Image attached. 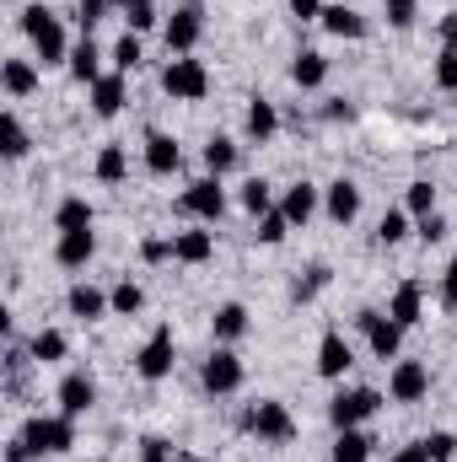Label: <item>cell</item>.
Wrapping results in <instances>:
<instances>
[{
  "instance_id": "31",
  "label": "cell",
  "mask_w": 457,
  "mask_h": 462,
  "mask_svg": "<svg viewBox=\"0 0 457 462\" xmlns=\"http://www.w3.org/2000/svg\"><path fill=\"white\" fill-rule=\"evenodd\" d=\"M124 172H129V162H124V145H103V151H98V178H103V183H118Z\"/></svg>"
},
{
  "instance_id": "6",
  "label": "cell",
  "mask_w": 457,
  "mask_h": 462,
  "mask_svg": "<svg viewBox=\"0 0 457 462\" xmlns=\"http://www.w3.org/2000/svg\"><path fill=\"white\" fill-rule=\"evenodd\" d=\"M387 393H393V403H420L431 393V371L420 360H398L393 376H387Z\"/></svg>"
},
{
  "instance_id": "7",
  "label": "cell",
  "mask_w": 457,
  "mask_h": 462,
  "mask_svg": "<svg viewBox=\"0 0 457 462\" xmlns=\"http://www.w3.org/2000/svg\"><path fill=\"white\" fill-rule=\"evenodd\" d=\"M135 365H140V376H145V382H162V376L173 371V328H167V323H162V328L140 345Z\"/></svg>"
},
{
  "instance_id": "48",
  "label": "cell",
  "mask_w": 457,
  "mask_h": 462,
  "mask_svg": "<svg viewBox=\"0 0 457 462\" xmlns=\"http://www.w3.org/2000/svg\"><path fill=\"white\" fill-rule=\"evenodd\" d=\"M140 253H145L151 263H162V258H173V242H162V236H151V242H145Z\"/></svg>"
},
{
  "instance_id": "46",
  "label": "cell",
  "mask_w": 457,
  "mask_h": 462,
  "mask_svg": "<svg viewBox=\"0 0 457 462\" xmlns=\"http://www.w3.org/2000/svg\"><path fill=\"white\" fill-rule=\"evenodd\" d=\"M140 462H167V441L145 436V441H140Z\"/></svg>"
},
{
  "instance_id": "9",
  "label": "cell",
  "mask_w": 457,
  "mask_h": 462,
  "mask_svg": "<svg viewBox=\"0 0 457 462\" xmlns=\"http://www.w3.org/2000/svg\"><path fill=\"white\" fill-rule=\"evenodd\" d=\"M178 210H189V216H200V221H221L227 194H221V183H216V178H205V183H189V194L178 199Z\"/></svg>"
},
{
  "instance_id": "38",
  "label": "cell",
  "mask_w": 457,
  "mask_h": 462,
  "mask_svg": "<svg viewBox=\"0 0 457 462\" xmlns=\"http://www.w3.org/2000/svg\"><path fill=\"white\" fill-rule=\"evenodd\" d=\"M285 231H291V221H285L280 210H269V216L258 221V242H269V247H275V242H285Z\"/></svg>"
},
{
  "instance_id": "49",
  "label": "cell",
  "mask_w": 457,
  "mask_h": 462,
  "mask_svg": "<svg viewBox=\"0 0 457 462\" xmlns=\"http://www.w3.org/2000/svg\"><path fill=\"white\" fill-rule=\"evenodd\" d=\"M323 285H329V269H323V263H318V269H312V280H307V285H302V291H296V296H302V301H307V296H318V291H323Z\"/></svg>"
},
{
  "instance_id": "5",
  "label": "cell",
  "mask_w": 457,
  "mask_h": 462,
  "mask_svg": "<svg viewBox=\"0 0 457 462\" xmlns=\"http://www.w3.org/2000/svg\"><path fill=\"white\" fill-rule=\"evenodd\" d=\"M382 409V393H371V387H355V393H340L334 403H329V420L340 425V430H355L366 414H377Z\"/></svg>"
},
{
  "instance_id": "27",
  "label": "cell",
  "mask_w": 457,
  "mask_h": 462,
  "mask_svg": "<svg viewBox=\"0 0 457 462\" xmlns=\"http://www.w3.org/2000/svg\"><path fill=\"white\" fill-rule=\"evenodd\" d=\"M371 457V441L360 436V430H340V441H334V462H366Z\"/></svg>"
},
{
  "instance_id": "16",
  "label": "cell",
  "mask_w": 457,
  "mask_h": 462,
  "mask_svg": "<svg viewBox=\"0 0 457 462\" xmlns=\"http://www.w3.org/2000/svg\"><path fill=\"white\" fill-rule=\"evenodd\" d=\"M312 210H318V189H312V183H296V189H285V199H280V216H285L291 226H302Z\"/></svg>"
},
{
  "instance_id": "23",
  "label": "cell",
  "mask_w": 457,
  "mask_h": 462,
  "mask_svg": "<svg viewBox=\"0 0 457 462\" xmlns=\"http://www.w3.org/2000/svg\"><path fill=\"white\" fill-rule=\"evenodd\" d=\"M291 76H296V87H323L329 81V60L323 54H296V65H291Z\"/></svg>"
},
{
  "instance_id": "50",
  "label": "cell",
  "mask_w": 457,
  "mask_h": 462,
  "mask_svg": "<svg viewBox=\"0 0 457 462\" xmlns=\"http://www.w3.org/2000/svg\"><path fill=\"white\" fill-rule=\"evenodd\" d=\"M291 16H302V22H312V16H323V5H318V0H291Z\"/></svg>"
},
{
  "instance_id": "12",
  "label": "cell",
  "mask_w": 457,
  "mask_h": 462,
  "mask_svg": "<svg viewBox=\"0 0 457 462\" xmlns=\"http://www.w3.org/2000/svg\"><path fill=\"white\" fill-rule=\"evenodd\" d=\"M205 387H210V393H237V387H242V360H237L231 349H216V355L205 360Z\"/></svg>"
},
{
  "instance_id": "4",
  "label": "cell",
  "mask_w": 457,
  "mask_h": 462,
  "mask_svg": "<svg viewBox=\"0 0 457 462\" xmlns=\"http://www.w3.org/2000/svg\"><path fill=\"white\" fill-rule=\"evenodd\" d=\"M247 430H253L258 441H291V436H296V420H291V409H285V403L264 398V403H253Z\"/></svg>"
},
{
  "instance_id": "54",
  "label": "cell",
  "mask_w": 457,
  "mask_h": 462,
  "mask_svg": "<svg viewBox=\"0 0 457 462\" xmlns=\"http://www.w3.org/2000/svg\"><path fill=\"white\" fill-rule=\"evenodd\" d=\"M452 97H457V92H452Z\"/></svg>"
},
{
  "instance_id": "26",
  "label": "cell",
  "mask_w": 457,
  "mask_h": 462,
  "mask_svg": "<svg viewBox=\"0 0 457 462\" xmlns=\"http://www.w3.org/2000/svg\"><path fill=\"white\" fill-rule=\"evenodd\" d=\"M33 87H38V70H33L27 60H5V92H11V97H27Z\"/></svg>"
},
{
  "instance_id": "20",
  "label": "cell",
  "mask_w": 457,
  "mask_h": 462,
  "mask_svg": "<svg viewBox=\"0 0 457 462\" xmlns=\"http://www.w3.org/2000/svg\"><path fill=\"white\" fill-rule=\"evenodd\" d=\"M118 108H124V76H103V81H92V114L114 118Z\"/></svg>"
},
{
  "instance_id": "17",
  "label": "cell",
  "mask_w": 457,
  "mask_h": 462,
  "mask_svg": "<svg viewBox=\"0 0 457 462\" xmlns=\"http://www.w3.org/2000/svg\"><path fill=\"white\" fill-rule=\"evenodd\" d=\"M216 253V236L210 231H178L173 236V258H183V263H205Z\"/></svg>"
},
{
  "instance_id": "29",
  "label": "cell",
  "mask_w": 457,
  "mask_h": 462,
  "mask_svg": "<svg viewBox=\"0 0 457 462\" xmlns=\"http://www.w3.org/2000/svg\"><path fill=\"white\" fill-rule=\"evenodd\" d=\"M205 167H210L216 178H221V172H231V167H237V145H231L227 134H216V140L205 145Z\"/></svg>"
},
{
  "instance_id": "3",
  "label": "cell",
  "mask_w": 457,
  "mask_h": 462,
  "mask_svg": "<svg viewBox=\"0 0 457 462\" xmlns=\"http://www.w3.org/2000/svg\"><path fill=\"white\" fill-rule=\"evenodd\" d=\"M22 441L33 447V452H70L76 447V420L70 414H54V420H27V430H22Z\"/></svg>"
},
{
  "instance_id": "34",
  "label": "cell",
  "mask_w": 457,
  "mask_h": 462,
  "mask_svg": "<svg viewBox=\"0 0 457 462\" xmlns=\"http://www.w3.org/2000/svg\"><path fill=\"white\" fill-rule=\"evenodd\" d=\"M0 140H5V156H11V162H16V156H27V129L16 124V114L0 118Z\"/></svg>"
},
{
  "instance_id": "1",
  "label": "cell",
  "mask_w": 457,
  "mask_h": 462,
  "mask_svg": "<svg viewBox=\"0 0 457 462\" xmlns=\"http://www.w3.org/2000/svg\"><path fill=\"white\" fill-rule=\"evenodd\" d=\"M22 32L38 43V60H43V65H60V60H65V27L54 22L49 5H27V11H22Z\"/></svg>"
},
{
  "instance_id": "47",
  "label": "cell",
  "mask_w": 457,
  "mask_h": 462,
  "mask_svg": "<svg viewBox=\"0 0 457 462\" xmlns=\"http://www.w3.org/2000/svg\"><path fill=\"white\" fill-rule=\"evenodd\" d=\"M442 301H447V307H457V258L447 263V274H442Z\"/></svg>"
},
{
  "instance_id": "18",
  "label": "cell",
  "mask_w": 457,
  "mask_h": 462,
  "mask_svg": "<svg viewBox=\"0 0 457 462\" xmlns=\"http://www.w3.org/2000/svg\"><path fill=\"white\" fill-rule=\"evenodd\" d=\"M387 318H393L398 328H415V323H420V285H415V280H404V285L393 291V307H387Z\"/></svg>"
},
{
  "instance_id": "10",
  "label": "cell",
  "mask_w": 457,
  "mask_h": 462,
  "mask_svg": "<svg viewBox=\"0 0 457 462\" xmlns=\"http://www.w3.org/2000/svg\"><path fill=\"white\" fill-rule=\"evenodd\" d=\"M92 403H98V382H92L87 371H70V376L60 382V414L81 420V414H87Z\"/></svg>"
},
{
  "instance_id": "13",
  "label": "cell",
  "mask_w": 457,
  "mask_h": 462,
  "mask_svg": "<svg viewBox=\"0 0 457 462\" xmlns=\"http://www.w3.org/2000/svg\"><path fill=\"white\" fill-rule=\"evenodd\" d=\"M54 253H60L65 269H81V263L98 253V236H92V231H60V247H54Z\"/></svg>"
},
{
  "instance_id": "43",
  "label": "cell",
  "mask_w": 457,
  "mask_h": 462,
  "mask_svg": "<svg viewBox=\"0 0 457 462\" xmlns=\"http://www.w3.org/2000/svg\"><path fill=\"white\" fill-rule=\"evenodd\" d=\"M436 81H442L447 92H457V54H452V49H447V54L436 60Z\"/></svg>"
},
{
  "instance_id": "15",
  "label": "cell",
  "mask_w": 457,
  "mask_h": 462,
  "mask_svg": "<svg viewBox=\"0 0 457 462\" xmlns=\"http://www.w3.org/2000/svg\"><path fill=\"white\" fill-rule=\"evenodd\" d=\"M178 162H183V151H178L173 134H151L145 140V167L151 172H178Z\"/></svg>"
},
{
  "instance_id": "8",
  "label": "cell",
  "mask_w": 457,
  "mask_h": 462,
  "mask_svg": "<svg viewBox=\"0 0 457 462\" xmlns=\"http://www.w3.org/2000/svg\"><path fill=\"white\" fill-rule=\"evenodd\" d=\"M200 32H205V11H200V5H178L173 22H167V49H173V54H189V49L200 43Z\"/></svg>"
},
{
  "instance_id": "51",
  "label": "cell",
  "mask_w": 457,
  "mask_h": 462,
  "mask_svg": "<svg viewBox=\"0 0 457 462\" xmlns=\"http://www.w3.org/2000/svg\"><path fill=\"white\" fill-rule=\"evenodd\" d=\"M442 43L457 54V16H442Z\"/></svg>"
},
{
  "instance_id": "35",
  "label": "cell",
  "mask_w": 457,
  "mask_h": 462,
  "mask_svg": "<svg viewBox=\"0 0 457 462\" xmlns=\"http://www.w3.org/2000/svg\"><path fill=\"white\" fill-rule=\"evenodd\" d=\"M108 301H114V312H124V318H129V312H140V301H145V296H140V285H135V280H118Z\"/></svg>"
},
{
  "instance_id": "25",
  "label": "cell",
  "mask_w": 457,
  "mask_h": 462,
  "mask_svg": "<svg viewBox=\"0 0 457 462\" xmlns=\"http://www.w3.org/2000/svg\"><path fill=\"white\" fill-rule=\"evenodd\" d=\"M98 60H103V54H98L92 38H87V43L70 54V76H76V81H103V65H98Z\"/></svg>"
},
{
  "instance_id": "21",
  "label": "cell",
  "mask_w": 457,
  "mask_h": 462,
  "mask_svg": "<svg viewBox=\"0 0 457 462\" xmlns=\"http://www.w3.org/2000/svg\"><path fill=\"white\" fill-rule=\"evenodd\" d=\"M323 27H329L334 38H366V16L350 11V5H329V11H323Z\"/></svg>"
},
{
  "instance_id": "30",
  "label": "cell",
  "mask_w": 457,
  "mask_h": 462,
  "mask_svg": "<svg viewBox=\"0 0 457 462\" xmlns=\"http://www.w3.org/2000/svg\"><path fill=\"white\" fill-rule=\"evenodd\" d=\"M60 231H92V205L87 199H65L60 205Z\"/></svg>"
},
{
  "instance_id": "37",
  "label": "cell",
  "mask_w": 457,
  "mask_h": 462,
  "mask_svg": "<svg viewBox=\"0 0 457 462\" xmlns=\"http://www.w3.org/2000/svg\"><path fill=\"white\" fill-rule=\"evenodd\" d=\"M404 236H409V221H404L398 210H387V216H382V226H377V242H387V247H393V242H404Z\"/></svg>"
},
{
  "instance_id": "32",
  "label": "cell",
  "mask_w": 457,
  "mask_h": 462,
  "mask_svg": "<svg viewBox=\"0 0 457 462\" xmlns=\"http://www.w3.org/2000/svg\"><path fill=\"white\" fill-rule=\"evenodd\" d=\"M242 205H247L253 216H269V205H275V189H269L264 178H253V183H242Z\"/></svg>"
},
{
  "instance_id": "24",
  "label": "cell",
  "mask_w": 457,
  "mask_h": 462,
  "mask_svg": "<svg viewBox=\"0 0 457 462\" xmlns=\"http://www.w3.org/2000/svg\"><path fill=\"white\" fill-rule=\"evenodd\" d=\"M242 334H247V312H242L237 301H227V307L216 312V339L231 345V339H242Z\"/></svg>"
},
{
  "instance_id": "14",
  "label": "cell",
  "mask_w": 457,
  "mask_h": 462,
  "mask_svg": "<svg viewBox=\"0 0 457 462\" xmlns=\"http://www.w3.org/2000/svg\"><path fill=\"white\" fill-rule=\"evenodd\" d=\"M323 210L334 216V221H355V210H360V189L340 178V183H329V194H323Z\"/></svg>"
},
{
  "instance_id": "36",
  "label": "cell",
  "mask_w": 457,
  "mask_h": 462,
  "mask_svg": "<svg viewBox=\"0 0 457 462\" xmlns=\"http://www.w3.org/2000/svg\"><path fill=\"white\" fill-rule=\"evenodd\" d=\"M409 210L415 216H436V189L420 178V183H409Z\"/></svg>"
},
{
  "instance_id": "19",
  "label": "cell",
  "mask_w": 457,
  "mask_h": 462,
  "mask_svg": "<svg viewBox=\"0 0 457 462\" xmlns=\"http://www.w3.org/2000/svg\"><path fill=\"white\" fill-rule=\"evenodd\" d=\"M350 345H344V334H323V345H318V371L323 376H344L350 371Z\"/></svg>"
},
{
  "instance_id": "28",
  "label": "cell",
  "mask_w": 457,
  "mask_h": 462,
  "mask_svg": "<svg viewBox=\"0 0 457 462\" xmlns=\"http://www.w3.org/2000/svg\"><path fill=\"white\" fill-rule=\"evenodd\" d=\"M275 129H280V114H275V108H269V103L258 97V103L247 108V134H253V140H269Z\"/></svg>"
},
{
  "instance_id": "22",
  "label": "cell",
  "mask_w": 457,
  "mask_h": 462,
  "mask_svg": "<svg viewBox=\"0 0 457 462\" xmlns=\"http://www.w3.org/2000/svg\"><path fill=\"white\" fill-rule=\"evenodd\" d=\"M108 307H114V301H108L103 291H92V285H76V291H70V312H76L81 323H92V318H103Z\"/></svg>"
},
{
  "instance_id": "2",
  "label": "cell",
  "mask_w": 457,
  "mask_h": 462,
  "mask_svg": "<svg viewBox=\"0 0 457 462\" xmlns=\"http://www.w3.org/2000/svg\"><path fill=\"white\" fill-rule=\"evenodd\" d=\"M162 87H167V97H178V103H200V97L210 92V70H205L200 60L178 54V60L162 70Z\"/></svg>"
},
{
  "instance_id": "44",
  "label": "cell",
  "mask_w": 457,
  "mask_h": 462,
  "mask_svg": "<svg viewBox=\"0 0 457 462\" xmlns=\"http://www.w3.org/2000/svg\"><path fill=\"white\" fill-rule=\"evenodd\" d=\"M108 5H114V0H81V27H98Z\"/></svg>"
},
{
  "instance_id": "41",
  "label": "cell",
  "mask_w": 457,
  "mask_h": 462,
  "mask_svg": "<svg viewBox=\"0 0 457 462\" xmlns=\"http://www.w3.org/2000/svg\"><path fill=\"white\" fill-rule=\"evenodd\" d=\"M420 447H425V457H431V462H447L457 452V441H452V436H442V430H436L431 441H420Z\"/></svg>"
},
{
  "instance_id": "39",
  "label": "cell",
  "mask_w": 457,
  "mask_h": 462,
  "mask_svg": "<svg viewBox=\"0 0 457 462\" xmlns=\"http://www.w3.org/2000/svg\"><path fill=\"white\" fill-rule=\"evenodd\" d=\"M114 65H118V70H135V65H140V38H135V32H124V38H118Z\"/></svg>"
},
{
  "instance_id": "53",
  "label": "cell",
  "mask_w": 457,
  "mask_h": 462,
  "mask_svg": "<svg viewBox=\"0 0 457 462\" xmlns=\"http://www.w3.org/2000/svg\"><path fill=\"white\" fill-rule=\"evenodd\" d=\"M118 5H129V0H118Z\"/></svg>"
},
{
  "instance_id": "45",
  "label": "cell",
  "mask_w": 457,
  "mask_h": 462,
  "mask_svg": "<svg viewBox=\"0 0 457 462\" xmlns=\"http://www.w3.org/2000/svg\"><path fill=\"white\" fill-rule=\"evenodd\" d=\"M420 236H425V242H442V236H447V221H442V216H420Z\"/></svg>"
},
{
  "instance_id": "11",
  "label": "cell",
  "mask_w": 457,
  "mask_h": 462,
  "mask_svg": "<svg viewBox=\"0 0 457 462\" xmlns=\"http://www.w3.org/2000/svg\"><path fill=\"white\" fill-rule=\"evenodd\" d=\"M360 328H366V339H371V355H377V360H393V355H398L404 328H398L393 318H382V312H360Z\"/></svg>"
},
{
  "instance_id": "33",
  "label": "cell",
  "mask_w": 457,
  "mask_h": 462,
  "mask_svg": "<svg viewBox=\"0 0 457 462\" xmlns=\"http://www.w3.org/2000/svg\"><path fill=\"white\" fill-rule=\"evenodd\" d=\"M33 360H65V334H54V328H43V334H33Z\"/></svg>"
},
{
  "instance_id": "40",
  "label": "cell",
  "mask_w": 457,
  "mask_h": 462,
  "mask_svg": "<svg viewBox=\"0 0 457 462\" xmlns=\"http://www.w3.org/2000/svg\"><path fill=\"white\" fill-rule=\"evenodd\" d=\"M124 11H129V27H135V32H145V27H156V5H151V0H129Z\"/></svg>"
},
{
  "instance_id": "52",
  "label": "cell",
  "mask_w": 457,
  "mask_h": 462,
  "mask_svg": "<svg viewBox=\"0 0 457 462\" xmlns=\"http://www.w3.org/2000/svg\"><path fill=\"white\" fill-rule=\"evenodd\" d=\"M393 462H431V457H425V447H404Z\"/></svg>"
},
{
  "instance_id": "42",
  "label": "cell",
  "mask_w": 457,
  "mask_h": 462,
  "mask_svg": "<svg viewBox=\"0 0 457 462\" xmlns=\"http://www.w3.org/2000/svg\"><path fill=\"white\" fill-rule=\"evenodd\" d=\"M415 5H420V0H387V22H393V27H409V22H415Z\"/></svg>"
}]
</instances>
